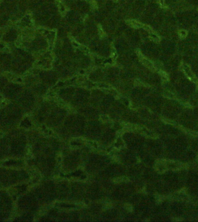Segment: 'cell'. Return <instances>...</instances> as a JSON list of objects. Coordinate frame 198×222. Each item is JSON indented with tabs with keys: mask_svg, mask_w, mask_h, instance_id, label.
Instances as JSON below:
<instances>
[{
	"mask_svg": "<svg viewBox=\"0 0 198 222\" xmlns=\"http://www.w3.org/2000/svg\"><path fill=\"white\" fill-rule=\"evenodd\" d=\"M4 78L3 77H0V87L3 86L4 84Z\"/></svg>",
	"mask_w": 198,
	"mask_h": 222,
	"instance_id": "4",
	"label": "cell"
},
{
	"mask_svg": "<svg viewBox=\"0 0 198 222\" xmlns=\"http://www.w3.org/2000/svg\"><path fill=\"white\" fill-rule=\"evenodd\" d=\"M16 37H17L16 33L13 30H11L6 34L5 36V39L8 41H13L16 40Z\"/></svg>",
	"mask_w": 198,
	"mask_h": 222,
	"instance_id": "3",
	"label": "cell"
},
{
	"mask_svg": "<svg viewBox=\"0 0 198 222\" xmlns=\"http://www.w3.org/2000/svg\"><path fill=\"white\" fill-rule=\"evenodd\" d=\"M0 60H1V63L5 67H9L11 65V58L9 55L4 54L2 55L0 57Z\"/></svg>",
	"mask_w": 198,
	"mask_h": 222,
	"instance_id": "2",
	"label": "cell"
},
{
	"mask_svg": "<svg viewBox=\"0 0 198 222\" xmlns=\"http://www.w3.org/2000/svg\"><path fill=\"white\" fill-rule=\"evenodd\" d=\"M16 58L13 62V68L19 72L25 70L29 65V56L23 51L18 50L16 52Z\"/></svg>",
	"mask_w": 198,
	"mask_h": 222,
	"instance_id": "1",
	"label": "cell"
},
{
	"mask_svg": "<svg viewBox=\"0 0 198 222\" xmlns=\"http://www.w3.org/2000/svg\"><path fill=\"white\" fill-rule=\"evenodd\" d=\"M185 34H186V32L185 31H181L180 33V35L183 37H185Z\"/></svg>",
	"mask_w": 198,
	"mask_h": 222,
	"instance_id": "5",
	"label": "cell"
}]
</instances>
